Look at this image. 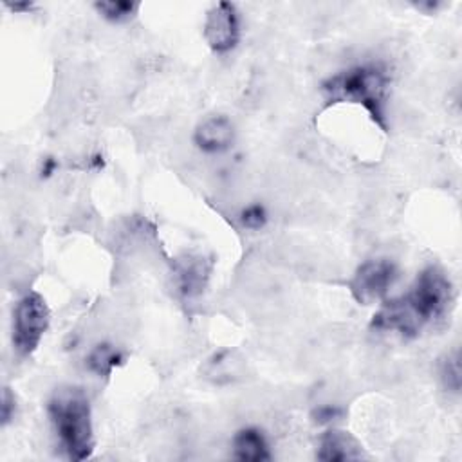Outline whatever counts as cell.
Returning <instances> with one entry per match:
<instances>
[{
  "mask_svg": "<svg viewBox=\"0 0 462 462\" xmlns=\"http://www.w3.org/2000/svg\"><path fill=\"white\" fill-rule=\"evenodd\" d=\"M94 7L103 18L110 22H125L134 16L139 4L128 2V0H103V2H96Z\"/></svg>",
  "mask_w": 462,
  "mask_h": 462,
  "instance_id": "13",
  "label": "cell"
},
{
  "mask_svg": "<svg viewBox=\"0 0 462 462\" xmlns=\"http://www.w3.org/2000/svg\"><path fill=\"white\" fill-rule=\"evenodd\" d=\"M388 88L390 74L381 63L356 65L327 78L321 83V94L327 105H361L381 130H386Z\"/></svg>",
  "mask_w": 462,
  "mask_h": 462,
  "instance_id": "2",
  "label": "cell"
},
{
  "mask_svg": "<svg viewBox=\"0 0 462 462\" xmlns=\"http://www.w3.org/2000/svg\"><path fill=\"white\" fill-rule=\"evenodd\" d=\"M240 220H242V226L247 229H260L267 222V213H265L263 206L253 204V206H247L245 209H242Z\"/></svg>",
  "mask_w": 462,
  "mask_h": 462,
  "instance_id": "15",
  "label": "cell"
},
{
  "mask_svg": "<svg viewBox=\"0 0 462 462\" xmlns=\"http://www.w3.org/2000/svg\"><path fill=\"white\" fill-rule=\"evenodd\" d=\"M204 40L217 54L229 52L240 40V16L231 2H217L204 18Z\"/></svg>",
  "mask_w": 462,
  "mask_h": 462,
  "instance_id": "6",
  "label": "cell"
},
{
  "mask_svg": "<svg viewBox=\"0 0 462 462\" xmlns=\"http://www.w3.org/2000/svg\"><path fill=\"white\" fill-rule=\"evenodd\" d=\"M51 323V310L45 298L31 291L23 294L13 309V348L18 356H31Z\"/></svg>",
  "mask_w": 462,
  "mask_h": 462,
  "instance_id": "4",
  "label": "cell"
},
{
  "mask_svg": "<svg viewBox=\"0 0 462 462\" xmlns=\"http://www.w3.org/2000/svg\"><path fill=\"white\" fill-rule=\"evenodd\" d=\"M47 413L65 457L74 462L90 458L96 439L87 393L78 386H61L51 395Z\"/></svg>",
  "mask_w": 462,
  "mask_h": 462,
  "instance_id": "3",
  "label": "cell"
},
{
  "mask_svg": "<svg viewBox=\"0 0 462 462\" xmlns=\"http://www.w3.org/2000/svg\"><path fill=\"white\" fill-rule=\"evenodd\" d=\"M365 457L363 444L350 431L330 428L319 437L316 458L321 462H350Z\"/></svg>",
  "mask_w": 462,
  "mask_h": 462,
  "instance_id": "8",
  "label": "cell"
},
{
  "mask_svg": "<svg viewBox=\"0 0 462 462\" xmlns=\"http://www.w3.org/2000/svg\"><path fill=\"white\" fill-rule=\"evenodd\" d=\"M235 374H236V363L231 361V352L215 354L213 359H209L206 365V375L215 383H222V377H227L229 381Z\"/></svg>",
  "mask_w": 462,
  "mask_h": 462,
  "instance_id": "14",
  "label": "cell"
},
{
  "mask_svg": "<svg viewBox=\"0 0 462 462\" xmlns=\"http://www.w3.org/2000/svg\"><path fill=\"white\" fill-rule=\"evenodd\" d=\"M339 415V410L337 408H334V406H323V408H319L318 411H316V420H319V422H330L332 419H336Z\"/></svg>",
  "mask_w": 462,
  "mask_h": 462,
  "instance_id": "17",
  "label": "cell"
},
{
  "mask_svg": "<svg viewBox=\"0 0 462 462\" xmlns=\"http://www.w3.org/2000/svg\"><path fill=\"white\" fill-rule=\"evenodd\" d=\"M233 458L242 462H263L271 458L269 444L262 430L247 426L233 437Z\"/></svg>",
  "mask_w": 462,
  "mask_h": 462,
  "instance_id": "10",
  "label": "cell"
},
{
  "mask_svg": "<svg viewBox=\"0 0 462 462\" xmlns=\"http://www.w3.org/2000/svg\"><path fill=\"white\" fill-rule=\"evenodd\" d=\"M193 141L206 153L224 152L235 141V126L227 116H208L197 125Z\"/></svg>",
  "mask_w": 462,
  "mask_h": 462,
  "instance_id": "9",
  "label": "cell"
},
{
  "mask_svg": "<svg viewBox=\"0 0 462 462\" xmlns=\"http://www.w3.org/2000/svg\"><path fill=\"white\" fill-rule=\"evenodd\" d=\"M14 411H16V399L11 393L9 388H4L2 393V426H7L13 419H14Z\"/></svg>",
  "mask_w": 462,
  "mask_h": 462,
  "instance_id": "16",
  "label": "cell"
},
{
  "mask_svg": "<svg viewBox=\"0 0 462 462\" xmlns=\"http://www.w3.org/2000/svg\"><path fill=\"white\" fill-rule=\"evenodd\" d=\"M439 374H440V381H442L444 388L453 393H458V390H460V356H458L457 348L448 352L440 359Z\"/></svg>",
  "mask_w": 462,
  "mask_h": 462,
  "instance_id": "12",
  "label": "cell"
},
{
  "mask_svg": "<svg viewBox=\"0 0 462 462\" xmlns=\"http://www.w3.org/2000/svg\"><path fill=\"white\" fill-rule=\"evenodd\" d=\"M211 274V262L202 254H184L173 263V285L186 298H197L204 292Z\"/></svg>",
  "mask_w": 462,
  "mask_h": 462,
  "instance_id": "7",
  "label": "cell"
},
{
  "mask_svg": "<svg viewBox=\"0 0 462 462\" xmlns=\"http://www.w3.org/2000/svg\"><path fill=\"white\" fill-rule=\"evenodd\" d=\"M54 166H56V164H54V161H51V159H49V161H45V166L42 168V171H45V175H49V173L54 170Z\"/></svg>",
  "mask_w": 462,
  "mask_h": 462,
  "instance_id": "19",
  "label": "cell"
},
{
  "mask_svg": "<svg viewBox=\"0 0 462 462\" xmlns=\"http://www.w3.org/2000/svg\"><path fill=\"white\" fill-rule=\"evenodd\" d=\"M13 11H22V9H31L32 4H7Z\"/></svg>",
  "mask_w": 462,
  "mask_h": 462,
  "instance_id": "18",
  "label": "cell"
},
{
  "mask_svg": "<svg viewBox=\"0 0 462 462\" xmlns=\"http://www.w3.org/2000/svg\"><path fill=\"white\" fill-rule=\"evenodd\" d=\"M397 280V267L388 258L363 262L348 282V291L359 305H374L386 298Z\"/></svg>",
  "mask_w": 462,
  "mask_h": 462,
  "instance_id": "5",
  "label": "cell"
},
{
  "mask_svg": "<svg viewBox=\"0 0 462 462\" xmlns=\"http://www.w3.org/2000/svg\"><path fill=\"white\" fill-rule=\"evenodd\" d=\"M451 303V280L440 267L430 265L417 274L404 294L381 303L370 321V328L377 334L413 339L428 327L444 319Z\"/></svg>",
  "mask_w": 462,
  "mask_h": 462,
  "instance_id": "1",
  "label": "cell"
},
{
  "mask_svg": "<svg viewBox=\"0 0 462 462\" xmlns=\"http://www.w3.org/2000/svg\"><path fill=\"white\" fill-rule=\"evenodd\" d=\"M121 361H123V354L108 343L96 345L85 359L87 368L90 372H94L96 375H99V377L110 375L114 372V368L121 365Z\"/></svg>",
  "mask_w": 462,
  "mask_h": 462,
  "instance_id": "11",
  "label": "cell"
}]
</instances>
